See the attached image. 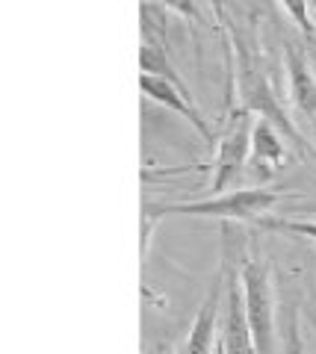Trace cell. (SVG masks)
<instances>
[{"label": "cell", "mask_w": 316, "mask_h": 354, "mask_svg": "<svg viewBox=\"0 0 316 354\" xmlns=\"http://www.w3.org/2000/svg\"><path fill=\"white\" fill-rule=\"evenodd\" d=\"M254 113L245 106H236L231 118L225 121V130L216 139V162H213V177L210 189L213 195H222L227 183H234L252 157V136H254Z\"/></svg>", "instance_id": "277c9868"}, {"label": "cell", "mask_w": 316, "mask_h": 354, "mask_svg": "<svg viewBox=\"0 0 316 354\" xmlns=\"http://www.w3.org/2000/svg\"><path fill=\"white\" fill-rule=\"evenodd\" d=\"M239 48V44H236ZM236 88H239V106H245L248 113L260 115L269 124H275L287 139H292L296 145L304 148L301 133L292 124V118L287 115L284 104L278 101L275 88H272L266 71L257 65V59L252 57V50L239 48V65H236Z\"/></svg>", "instance_id": "6da1fadb"}, {"label": "cell", "mask_w": 316, "mask_h": 354, "mask_svg": "<svg viewBox=\"0 0 316 354\" xmlns=\"http://www.w3.org/2000/svg\"><path fill=\"white\" fill-rule=\"evenodd\" d=\"M139 86H142V92L154 104L171 109V113H178L180 118H187L204 139H213V130L207 127L201 109L195 106V97L189 92V86H180V83L166 80V77H157V74H142V77H139Z\"/></svg>", "instance_id": "5b68a950"}, {"label": "cell", "mask_w": 316, "mask_h": 354, "mask_svg": "<svg viewBox=\"0 0 316 354\" xmlns=\"http://www.w3.org/2000/svg\"><path fill=\"white\" fill-rule=\"evenodd\" d=\"M166 6H169V9H174V12L183 15V18L198 21V9H195L192 0H166Z\"/></svg>", "instance_id": "4fadbf2b"}, {"label": "cell", "mask_w": 316, "mask_h": 354, "mask_svg": "<svg viewBox=\"0 0 316 354\" xmlns=\"http://www.w3.org/2000/svg\"><path fill=\"white\" fill-rule=\"evenodd\" d=\"M284 354H304V346H301V334H299V319H296V313L290 316V328H287Z\"/></svg>", "instance_id": "7c38bea8"}, {"label": "cell", "mask_w": 316, "mask_h": 354, "mask_svg": "<svg viewBox=\"0 0 316 354\" xmlns=\"http://www.w3.org/2000/svg\"><path fill=\"white\" fill-rule=\"evenodd\" d=\"M222 295H225V283H222V274H219L216 283L207 290L187 339L180 342L174 354H213V342H216V334H219V328H222V310H225Z\"/></svg>", "instance_id": "8992f818"}, {"label": "cell", "mask_w": 316, "mask_h": 354, "mask_svg": "<svg viewBox=\"0 0 316 354\" xmlns=\"http://www.w3.org/2000/svg\"><path fill=\"white\" fill-rule=\"evenodd\" d=\"M278 192L272 189H234L222 192L204 201H183V204H162L154 207L160 216L166 213H180V216H195V218H225V221H257L269 216V209L275 207Z\"/></svg>", "instance_id": "3957f363"}, {"label": "cell", "mask_w": 316, "mask_h": 354, "mask_svg": "<svg viewBox=\"0 0 316 354\" xmlns=\"http://www.w3.org/2000/svg\"><path fill=\"white\" fill-rule=\"evenodd\" d=\"M239 283H243L245 319L257 354H275V290H272L269 266L260 257H248L239 269Z\"/></svg>", "instance_id": "7a4b0ae2"}, {"label": "cell", "mask_w": 316, "mask_h": 354, "mask_svg": "<svg viewBox=\"0 0 316 354\" xmlns=\"http://www.w3.org/2000/svg\"><path fill=\"white\" fill-rule=\"evenodd\" d=\"M281 6L290 12V18L296 21V27L301 32H313V21H310V9H308V0H278Z\"/></svg>", "instance_id": "8fae6325"}, {"label": "cell", "mask_w": 316, "mask_h": 354, "mask_svg": "<svg viewBox=\"0 0 316 354\" xmlns=\"http://www.w3.org/2000/svg\"><path fill=\"white\" fill-rule=\"evenodd\" d=\"M284 62H287L290 101L299 109V115H304V121L310 124V133L316 136V74L310 68L308 57H304L296 44H287Z\"/></svg>", "instance_id": "ba28073f"}, {"label": "cell", "mask_w": 316, "mask_h": 354, "mask_svg": "<svg viewBox=\"0 0 316 354\" xmlns=\"http://www.w3.org/2000/svg\"><path fill=\"white\" fill-rule=\"evenodd\" d=\"M257 227L263 230H281V234H296L316 242V221L310 218H284V216H263L257 218Z\"/></svg>", "instance_id": "30bf717a"}, {"label": "cell", "mask_w": 316, "mask_h": 354, "mask_svg": "<svg viewBox=\"0 0 316 354\" xmlns=\"http://www.w3.org/2000/svg\"><path fill=\"white\" fill-rule=\"evenodd\" d=\"M287 162V151L284 142H281V130L275 124L260 118L254 124V136H252V157H248V165H252V174L260 177V180H269L275 177L278 169Z\"/></svg>", "instance_id": "9c48e42d"}, {"label": "cell", "mask_w": 316, "mask_h": 354, "mask_svg": "<svg viewBox=\"0 0 316 354\" xmlns=\"http://www.w3.org/2000/svg\"><path fill=\"white\" fill-rule=\"evenodd\" d=\"M222 351L225 354H257L252 328L245 319V298L243 283L231 274L225 283V310H222Z\"/></svg>", "instance_id": "52a82bcc"}]
</instances>
